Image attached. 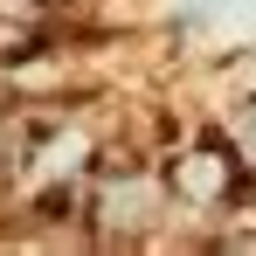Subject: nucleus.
Listing matches in <instances>:
<instances>
[{
	"label": "nucleus",
	"instance_id": "obj_1",
	"mask_svg": "<svg viewBox=\"0 0 256 256\" xmlns=\"http://www.w3.org/2000/svg\"><path fill=\"white\" fill-rule=\"evenodd\" d=\"M242 180H250V166H242L228 146H194V152H173L166 194L187 201V208H214V201H228Z\"/></svg>",
	"mask_w": 256,
	"mask_h": 256
},
{
	"label": "nucleus",
	"instance_id": "obj_2",
	"mask_svg": "<svg viewBox=\"0 0 256 256\" xmlns=\"http://www.w3.org/2000/svg\"><path fill=\"white\" fill-rule=\"evenodd\" d=\"M35 48H42V28H35V21L0 14V62H21V56H35Z\"/></svg>",
	"mask_w": 256,
	"mask_h": 256
},
{
	"label": "nucleus",
	"instance_id": "obj_3",
	"mask_svg": "<svg viewBox=\"0 0 256 256\" xmlns=\"http://www.w3.org/2000/svg\"><path fill=\"white\" fill-rule=\"evenodd\" d=\"M0 14H14V21H35V28H48V0H0Z\"/></svg>",
	"mask_w": 256,
	"mask_h": 256
}]
</instances>
